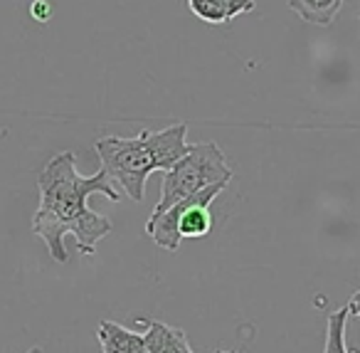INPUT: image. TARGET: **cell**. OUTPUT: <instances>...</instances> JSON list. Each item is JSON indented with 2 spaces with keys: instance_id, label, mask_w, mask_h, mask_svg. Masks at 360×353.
I'll list each match as a JSON object with an SVG mask.
<instances>
[{
  "instance_id": "1",
  "label": "cell",
  "mask_w": 360,
  "mask_h": 353,
  "mask_svg": "<svg viewBox=\"0 0 360 353\" xmlns=\"http://www.w3.org/2000/svg\"><path fill=\"white\" fill-rule=\"evenodd\" d=\"M37 188L40 205L32 215V233L42 237L52 257L62 264L70 259L65 247L67 235H75L82 254L94 257L96 242L111 233V220L89 208V195L101 193L111 203L121 200V193L114 188L106 171L99 168L91 175H82L77 171L75 154L62 151L42 168Z\"/></svg>"
},
{
  "instance_id": "2",
  "label": "cell",
  "mask_w": 360,
  "mask_h": 353,
  "mask_svg": "<svg viewBox=\"0 0 360 353\" xmlns=\"http://www.w3.org/2000/svg\"><path fill=\"white\" fill-rule=\"evenodd\" d=\"M232 168L225 159V151L212 141L205 144H193L178 163L170 171L163 173V183H160V200L155 203L153 213L160 215L170 208V205L180 203V200L191 198V195L200 193V190L210 188V185H227L232 180Z\"/></svg>"
},
{
  "instance_id": "3",
  "label": "cell",
  "mask_w": 360,
  "mask_h": 353,
  "mask_svg": "<svg viewBox=\"0 0 360 353\" xmlns=\"http://www.w3.org/2000/svg\"><path fill=\"white\" fill-rule=\"evenodd\" d=\"M227 185H210V188L200 190V193L191 195V198L180 200V203L170 205L165 213L150 215L146 223V233L158 247L175 249L180 247V240H200L207 237L212 230V215L210 203L225 190Z\"/></svg>"
},
{
  "instance_id": "4",
  "label": "cell",
  "mask_w": 360,
  "mask_h": 353,
  "mask_svg": "<svg viewBox=\"0 0 360 353\" xmlns=\"http://www.w3.org/2000/svg\"><path fill=\"white\" fill-rule=\"evenodd\" d=\"M94 149L101 159V168L106 171L111 183L121 185V190L131 200L141 203L146 195V180L155 171L143 131L134 139L104 136V139L96 141Z\"/></svg>"
},
{
  "instance_id": "5",
  "label": "cell",
  "mask_w": 360,
  "mask_h": 353,
  "mask_svg": "<svg viewBox=\"0 0 360 353\" xmlns=\"http://www.w3.org/2000/svg\"><path fill=\"white\" fill-rule=\"evenodd\" d=\"M143 136L153 159V168L163 173L173 168L193 146L188 144V124H173L160 131H143Z\"/></svg>"
},
{
  "instance_id": "6",
  "label": "cell",
  "mask_w": 360,
  "mask_h": 353,
  "mask_svg": "<svg viewBox=\"0 0 360 353\" xmlns=\"http://www.w3.org/2000/svg\"><path fill=\"white\" fill-rule=\"evenodd\" d=\"M139 321L146 326V353H195L183 328H173L148 316H139Z\"/></svg>"
},
{
  "instance_id": "7",
  "label": "cell",
  "mask_w": 360,
  "mask_h": 353,
  "mask_svg": "<svg viewBox=\"0 0 360 353\" xmlns=\"http://www.w3.org/2000/svg\"><path fill=\"white\" fill-rule=\"evenodd\" d=\"M96 333H99L101 353H146L143 333L129 331L116 321H101Z\"/></svg>"
},
{
  "instance_id": "8",
  "label": "cell",
  "mask_w": 360,
  "mask_h": 353,
  "mask_svg": "<svg viewBox=\"0 0 360 353\" xmlns=\"http://www.w3.org/2000/svg\"><path fill=\"white\" fill-rule=\"evenodd\" d=\"M193 16L205 23H230L232 18L255 11V0H188Z\"/></svg>"
},
{
  "instance_id": "9",
  "label": "cell",
  "mask_w": 360,
  "mask_h": 353,
  "mask_svg": "<svg viewBox=\"0 0 360 353\" xmlns=\"http://www.w3.org/2000/svg\"><path fill=\"white\" fill-rule=\"evenodd\" d=\"M343 3L345 0H289V8L309 25L328 27L343 11Z\"/></svg>"
},
{
  "instance_id": "10",
  "label": "cell",
  "mask_w": 360,
  "mask_h": 353,
  "mask_svg": "<svg viewBox=\"0 0 360 353\" xmlns=\"http://www.w3.org/2000/svg\"><path fill=\"white\" fill-rule=\"evenodd\" d=\"M32 16H35L40 23H47L50 20V6H47L45 0H35V6H32Z\"/></svg>"
},
{
  "instance_id": "11",
  "label": "cell",
  "mask_w": 360,
  "mask_h": 353,
  "mask_svg": "<svg viewBox=\"0 0 360 353\" xmlns=\"http://www.w3.org/2000/svg\"><path fill=\"white\" fill-rule=\"evenodd\" d=\"M348 311L360 318V302H348Z\"/></svg>"
},
{
  "instance_id": "12",
  "label": "cell",
  "mask_w": 360,
  "mask_h": 353,
  "mask_svg": "<svg viewBox=\"0 0 360 353\" xmlns=\"http://www.w3.org/2000/svg\"><path fill=\"white\" fill-rule=\"evenodd\" d=\"M27 353H45V351H42L40 346H32V348H30V351H27Z\"/></svg>"
},
{
  "instance_id": "13",
  "label": "cell",
  "mask_w": 360,
  "mask_h": 353,
  "mask_svg": "<svg viewBox=\"0 0 360 353\" xmlns=\"http://www.w3.org/2000/svg\"><path fill=\"white\" fill-rule=\"evenodd\" d=\"M350 302H360V289H358V292L353 294V297H350Z\"/></svg>"
},
{
  "instance_id": "14",
  "label": "cell",
  "mask_w": 360,
  "mask_h": 353,
  "mask_svg": "<svg viewBox=\"0 0 360 353\" xmlns=\"http://www.w3.org/2000/svg\"><path fill=\"white\" fill-rule=\"evenodd\" d=\"M220 353H237V351H220Z\"/></svg>"
},
{
  "instance_id": "15",
  "label": "cell",
  "mask_w": 360,
  "mask_h": 353,
  "mask_svg": "<svg viewBox=\"0 0 360 353\" xmlns=\"http://www.w3.org/2000/svg\"><path fill=\"white\" fill-rule=\"evenodd\" d=\"M358 18H360V11H358Z\"/></svg>"
}]
</instances>
